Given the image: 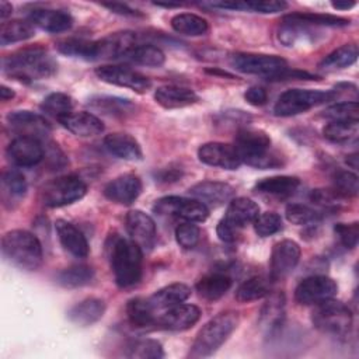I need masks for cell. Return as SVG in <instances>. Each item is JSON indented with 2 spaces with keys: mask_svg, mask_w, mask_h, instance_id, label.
<instances>
[{
  "mask_svg": "<svg viewBox=\"0 0 359 359\" xmlns=\"http://www.w3.org/2000/svg\"><path fill=\"white\" fill-rule=\"evenodd\" d=\"M125 356L135 359H160L164 356L163 346L156 339H135L128 344Z\"/></svg>",
  "mask_w": 359,
  "mask_h": 359,
  "instance_id": "44",
  "label": "cell"
},
{
  "mask_svg": "<svg viewBox=\"0 0 359 359\" xmlns=\"http://www.w3.org/2000/svg\"><path fill=\"white\" fill-rule=\"evenodd\" d=\"M154 100L158 105L165 109L184 108L195 104L199 97L196 93L188 87L181 86H161L154 91Z\"/></svg>",
  "mask_w": 359,
  "mask_h": 359,
  "instance_id": "25",
  "label": "cell"
},
{
  "mask_svg": "<svg viewBox=\"0 0 359 359\" xmlns=\"http://www.w3.org/2000/svg\"><path fill=\"white\" fill-rule=\"evenodd\" d=\"M55 229L62 247L69 254H72L76 258H86L88 255L90 247L87 238L84 237L81 230H79L73 223L63 219H57L55 222Z\"/></svg>",
  "mask_w": 359,
  "mask_h": 359,
  "instance_id": "22",
  "label": "cell"
},
{
  "mask_svg": "<svg viewBox=\"0 0 359 359\" xmlns=\"http://www.w3.org/2000/svg\"><path fill=\"white\" fill-rule=\"evenodd\" d=\"M102 6L109 8L111 11H114L116 14H121V15H142L137 10H133L129 6L122 4V3H105Z\"/></svg>",
  "mask_w": 359,
  "mask_h": 359,
  "instance_id": "58",
  "label": "cell"
},
{
  "mask_svg": "<svg viewBox=\"0 0 359 359\" xmlns=\"http://www.w3.org/2000/svg\"><path fill=\"white\" fill-rule=\"evenodd\" d=\"M11 11H13V7H11L10 3L0 1V17H1V20L7 18L11 14Z\"/></svg>",
  "mask_w": 359,
  "mask_h": 359,
  "instance_id": "59",
  "label": "cell"
},
{
  "mask_svg": "<svg viewBox=\"0 0 359 359\" xmlns=\"http://www.w3.org/2000/svg\"><path fill=\"white\" fill-rule=\"evenodd\" d=\"M323 135L332 143H348L358 136V122L331 121L324 126Z\"/></svg>",
  "mask_w": 359,
  "mask_h": 359,
  "instance_id": "45",
  "label": "cell"
},
{
  "mask_svg": "<svg viewBox=\"0 0 359 359\" xmlns=\"http://www.w3.org/2000/svg\"><path fill=\"white\" fill-rule=\"evenodd\" d=\"M10 160L20 167L36 165L43 158V147L38 139L17 136L7 147Z\"/></svg>",
  "mask_w": 359,
  "mask_h": 359,
  "instance_id": "21",
  "label": "cell"
},
{
  "mask_svg": "<svg viewBox=\"0 0 359 359\" xmlns=\"http://www.w3.org/2000/svg\"><path fill=\"white\" fill-rule=\"evenodd\" d=\"M93 276L94 271L88 265L76 264L62 269L56 276V282L65 287H80L88 285Z\"/></svg>",
  "mask_w": 359,
  "mask_h": 359,
  "instance_id": "40",
  "label": "cell"
},
{
  "mask_svg": "<svg viewBox=\"0 0 359 359\" xmlns=\"http://www.w3.org/2000/svg\"><path fill=\"white\" fill-rule=\"evenodd\" d=\"M41 111L59 121L73 112V100L65 93H52L41 102Z\"/></svg>",
  "mask_w": 359,
  "mask_h": 359,
  "instance_id": "43",
  "label": "cell"
},
{
  "mask_svg": "<svg viewBox=\"0 0 359 359\" xmlns=\"http://www.w3.org/2000/svg\"><path fill=\"white\" fill-rule=\"evenodd\" d=\"M244 98L248 104L254 107H262L268 101V93L261 86H252L244 93Z\"/></svg>",
  "mask_w": 359,
  "mask_h": 359,
  "instance_id": "56",
  "label": "cell"
},
{
  "mask_svg": "<svg viewBox=\"0 0 359 359\" xmlns=\"http://www.w3.org/2000/svg\"><path fill=\"white\" fill-rule=\"evenodd\" d=\"M317 32L313 27H306L296 22L283 21L278 31V39L280 43L289 48L313 45L317 42Z\"/></svg>",
  "mask_w": 359,
  "mask_h": 359,
  "instance_id": "29",
  "label": "cell"
},
{
  "mask_svg": "<svg viewBox=\"0 0 359 359\" xmlns=\"http://www.w3.org/2000/svg\"><path fill=\"white\" fill-rule=\"evenodd\" d=\"M104 146L111 154L122 160L135 161V160H140L143 156L139 142L129 133H121V132L109 133L104 139Z\"/></svg>",
  "mask_w": 359,
  "mask_h": 359,
  "instance_id": "26",
  "label": "cell"
},
{
  "mask_svg": "<svg viewBox=\"0 0 359 359\" xmlns=\"http://www.w3.org/2000/svg\"><path fill=\"white\" fill-rule=\"evenodd\" d=\"M90 105L107 115H125L133 109V105L128 100L116 97H98L91 100Z\"/></svg>",
  "mask_w": 359,
  "mask_h": 359,
  "instance_id": "49",
  "label": "cell"
},
{
  "mask_svg": "<svg viewBox=\"0 0 359 359\" xmlns=\"http://www.w3.org/2000/svg\"><path fill=\"white\" fill-rule=\"evenodd\" d=\"M195 287L202 299L213 302L227 293V290L231 287V278L220 272L208 273L196 282Z\"/></svg>",
  "mask_w": 359,
  "mask_h": 359,
  "instance_id": "32",
  "label": "cell"
},
{
  "mask_svg": "<svg viewBox=\"0 0 359 359\" xmlns=\"http://www.w3.org/2000/svg\"><path fill=\"white\" fill-rule=\"evenodd\" d=\"M198 158L203 164L223 170H237L241 164L234 146L222 142H209L198 149Z\"/></svg>",
  "mask_w": 359,
  "mask_h": 359,
  "instance_id": "17",
  "label": "cell"
},
{
  "mask_svg": "<svg viewBox=\"0 0 359 359\" xmlns=\"http://www.w3.org/2000/svg\"><path fill=\"white\" fill-rule=\"evenodd\" d=\"M355 4H356L355 1H345V3H342V1H332V7L337 8V10H348V8L353 7Z\"/></svg>",
  "mask_w": 359,
  "mask_h": 359,
  "instance_id": "61",
  "label": "cell"
},
{
  "mask_svg": "<svg viewBox=\"0 0 359 359\" xmlns=\"http://www.w3.org/2000/svg\"><path fill=\"white\" fill-rule=\"evenodd\" d=\"M358 45L355 43H345L339 48H337L335 50H332L331 53H328L318 65L320 69L325 70V72H335V70H341L345 67H349L351 65H353L358 59Z\"/></svg>",
  "mask_w": 359,
  "mask_h": 359,
  "instance_id": "35",
  "label": "cell"
},
{
  "mask_svg": "<svg viewBox=\"0 0 359 359\" xmlns=\"http://www.w3.org/2000/svg\"><path fill=\"white\" fill-rule=\"evenodd\" d=\"M136 46V34L118 31L94 41V60L125 57Z\"/></svg>",
  "mask_w": 359,
  "mask_h": 359,
  "instance_id": "16",
  "label": "cell"
},
{
  "mask_svg": "<svg viewBox=\"0 0 359 359\" xmlns=\"http://www.w3.org/2000/svg\"><path fill=\"white\" fill-rule=\"evenodd\" d=\"M125 57L136 65L151 66V67H158L165 60L164 52L160 48L149 43L136 45Z\"/></svg>",
  "mask_w": 359,
  "mask_h": 359,
  "instance_id": "42",
  "label": "cell"
},
{
  "mask_svg": "<svg viewBox=\"0 0 359 359\" xmlns=\"http://www.w3.org/2000/svg\"><path fill=\"white\" fill-rule=\"evenodd\" d=\"M287 22H296L306 27H345L349 20L332 14H313V13H292L282 18Z\"/></svg>",
  "mask_w": 359,
  "mask_h": 359,
  "instance_id": "37",
  "label": "cell"
},
{
  "mask_svg": "<svg viewBox=\"0 0 359 359\" xmlns=\"http://www.w3.org/2000/svg\"><path fill=\"white\" fill-rule=\"evenodd\" d=\"M29 22L46 32H63L73 25V17L65 10L34 8L29 13Z\"/></svg>",
  "mask_w": 359,
  "mask_h": 359,
  "instance_id": "23",
  "label": "cell"
},
{
  "mask_svg": "<svg viewBox=\"0 0 359 359\" xmlns=\"http://www.w3.org/2000/svg\"><path fill=\"white\" fill-rule=\"evenodd\" d=\"M27 192V181L17 170H8L1 177V196L4 202L20 201Z\"/></svg>",
  "mask_w": 359,
  "mask_h": 359,
  "instance_id": "41",
  "label": "cell"
},
{
  "mask_svg": "<svg viewBox=\"0 0 359 359\" xmlns=\"http://www.w3.org/2000/svg\"><path fill=\"white\" fill-rule=\"evenodd\" d=\"M259 215V206L250 198H233L227 206L224 219L238 230L254 223Z\"/></svg>",
  "mask_w": 359,
  "mask_h": 359,
  "instance_id": "28",
  "label": "cell"
},
{
  "mask_svg": "<svg viewBox=\"0 0 359 359\" xmlns=\"http://www.w3.org/2000/svg\"><path fill=\"white\" fill-rule=\"evenodd\" d=\"M238 325V314L236 311H223L210 318L198 332L189 358L199 359L213 355L233 334Z\"/></svg>",
  "mask_w": 359,
  "mask_h": 359,
  "instance_id": "4",
  "label": "cell"
},
{
  "mask_svg": "<svg viewBox=\"0 0 359 359\" xmlns=\"http://www.w3.org/2000/svg\"><path fill=\"white\" fill-rule=\"evenodd\" d=\"M332 191L341 198H352L359 192V180L355 172L342 170L334 175Z\"/></svg>",
  "mask_w": 359,
  "mask_h": 359,
  "instance_id": "48",
  "label": "cell"
},
{
  "mask_svg": "<svg viewBox=\"0 0 359 359\" xmlns=\"http://www.w3.org/2000/svg\"><path fill=\"white\" fill-rule=\"evenodd\" d=\"M338 292L335 280L325 275H313L304 278L294 289V299L303 306H316L334 299Z\"/></svg>",
  "mask_w": 359,
  "mask_h": 359,
  "instance_id": "11",
  "label": "cell"
},
{
  "mask_svg": "<svg viewBox=\"0 0 359 359\" xmlns=\"http://www.w3.org/2000/svg\"><path fill=\"white\" fill-rule=\"evenodd\" d=\"M142 192V181L135 174H122L109 181L104 188V195L111 202L119 205L133 203Z\"/></svg>",
  "mask_w": 359,
  "mask_h": 359,
  "instance_id": "19",
  "label": "cell"
},
{
  "mask_svg": "<svg viewBox=\"0 0 359 359\" xmlns=\"http://www.w3.org/2000/svg\"><path fill=\"white\" fill-rule=\"evenodd\" d=\"M95 74L104 83L125 87L140 94L146 93L151 87V81L149 77L123 66L104 65L95 69Z\"/></svg>",
  "mask_w": 359,
  "mask_h": 359,
  "instance_id": "12",
  "label": "cell"
},
{
  "mask_svg": "<svg viewBox=\"0 0 359 359\" xmlns=\"http://www.w3.org/2000/svg\"><path fill=\"white\" fill-rule=\"evenodd\" d=\"M237 231L238 229L230 224L224 217L217 223V227H216V233L219 238L224 243H233L237 238Z\"/></svg>",
  "mask_w": 359,
  "mask_h": 359,
  "instance_id": "57",
  "label": "cell"
},
{
  "mask_svg": "<svg viewBox=\"0 0 359 359\" xmlns=\"http://www.w3.org/2000/svg\"><path fill=\"white\" fill-rule=\"evenodd\" d=\"M7 122L18 136L34 137L39 142L50 133L49 122L42 115L31 111H13L7 115Z\"/></svg>",
  "mask_w": 359,
  "mask_h": 359,
  "instance_id": "15",
  "label": "cell"
},
{
  "mask_svg": "<svg viewBox=\"0 0 359 359\" xmlns=\"http://www.w3.org/2000/svg\"><path fill=\"white\" fill-rule=\"evenodd\" d=\"M334 231L338 236L339 243L345 248L351 250V248L356 247L358 240H359V224H358V222H353V223H338V224H335Z\"/></svg>",
  "mask_w": 359,
  "mask_h": 359,
  "instance_id": "53",
  "label": "cell"
},
{
  "mask_svg": "<svg viewBox=\"0 0 359 359\" xmlns=\"http://www.w3.org/2000/svg\"><path fill=\"white\" fill-rule=\"evenodd\" d=\"M87 192V185L77 175H62L49 181L41 191V198L48 208H62L80 201Z\"/></svg>",
  "mask_w": 359,
  "mask_h": 359,
  "instance_id": "8",
  "label": "cell"
},
{
  "mask_svg": "<svg viewBox=\"0 0 359 359\" xmlns=\"http://www.w3.org/2000/svg\"><path fill=\"white\" fill-rule=\"evenodd\" d=\"M105 303L98 297H87L67 311V318L80 327H88L102 318Z\"/></svg>",
  "mask_w": 359,
  "mask_h": 359,
  "instance_id": "27",
  "label": "cell"
},
{
  "mask_svg": "<svg viewBox=\"0 0 359 359\" xmlns=\"http://www.w3.org/2000/svg\"><path fill=\"white\" fill-rule=\"evenodd\" d=\"M316 306L311 321L318 331L335 337L348 334L352 325V313L346 304L330 299Z\"/></svg>",
  "mask_w": 359,
  "mask_h": 359,
  "instance_id": "7",
  "label": "cell"
},
{
  "mask_svg": "<svg viewBox=\"0 0 359 359\" xmlns=\"http://www.w3.org/2000/svg\"><path fill=\"white\" fill-rule=\"evenodd\" d=\"M234 149L241 163L257 168H276L283 165L279 154L271 150V137L266 132L254 128H243L236 133Z\"/></svg>",
  "mask_w": 359,
  "mask_h": 359,
  "instance_id": "1",
  "label": "cell"
},
{
  "mask_svg": "<svg viewBox=\"0 0 359 359\" xmlns=\"http://www.w3.org/2000/svg\"><path fill=\"white\" fill-rule=\"evenodd\" d=\"M143 251L130 238L118 237L111 248V266L118 286L129 287L142 278Z\"/></svg>",
  "mask_w": 359,
  "mask_h": 359,
  "instance_id": "5",
  "label": "cell"
},
{
  "mask_svg": "<svg viewBox=\"0 0 359 359\" xmlns=\"http://www.w3.org/2000/svg\"><path fill=\"white\" fill-rule=\"evenodd\" d=\"M4 257L24 271H35L42 265L43 251L38 237L27 230H10L1 238Z\"/></svg>",
  "mask_w": 359,
  "mask_h": 359,
  "instance_id": "3",
  "label": "cell"
},
{
  "mask_svg": "<svg viewBox=\"0 0 359 359\" xmlns=\"http://www.w3.org/2000/svg\"><path fill=\"white\" fill-rule=\"evenodd\" d=\"M234 188L222 181H202L189 188V195L208 208H217L231 201L234 196Z\"/></svg>",
  "mask_w": 359,
  "mask_h": 359,
  "instance_id": "20",
  "label": "cell"
},
{
  "mask_svg": "<svg viewBox=\"0 0 359 359\" xmlns=\"http://www.w3.org/2000/svg\"><path fill=\"white\" fill-rule=\"evenodd\" d=\"M310 199L324 208H334L338 205V201L341 199V196H338L334 191H328V189H314L310 195Z\"/></svg>",
  "mask_w": 359,
  "mask_h": 359,
  "instance_id": "55",
  "label": "cell"
},
{
  "mask_svg": "<svg viewBox=\"0 0 359 359\" xmlns=\"http://www.w3.org/2000/svg\"><path fill=\"white\" fill-rule=\"evenodd\" d=\"M125 223L129 238L136 243L143 252L150 251L154 247L157 238L156 223L149 215L139 209L130 210L126 215Z\"/></svg>",
  "mask_w": 359,
  "mask_h": 359,
  "instance_id": "13",
  "label": "cell"
},
{
  "mask_svg": "<svg viewBox=\"0 0 359 359\" xmlns=\"http://www.w3.org/2000/svg\"><path fill=\"white\" fill-rule=\"evenodd\" d=\"M199 236H201V231L198 226L194 224L192 222H184L178 224L175 229V240L185 250H191L196 247L199 241Z\"/></svg>",
  "mask_w": 359,
  "mask_h": 359,
  "instance_id": "52",
  "label": "cell"
},
{
  "mask_svg": "<svg viewBox=\"0 0 359 359\" xmlns=\"http://www.w3.org/2000/svg\"><path fill=\"white\" fill-rule=\"evenodd\" d=\"M271 278L265 276H252L244 280L236 290V300L240 303H248L271 293Z\"/></svg>",
  "mask_w": 359,
  "mask_h": 359,
  "instance_id": "36",
  "label": "cell"
},
{
  "mask_svg": "<svg viewBox=\"0 0 359 359\" xmlns=\"http://www.w3.org/2000/svg\"><path fill=\"white\" fill-rule=\"evenodd\" d=\"M35 35V27L29 21L11 20L1 25L0 28V43L3 46L27 41Z\"/></svg>",
  "mask_w": 359,
  "mask_h": 359,
  "instance_id": "39",
  "label": "cell"
},
{
  "mask_svg": "<svg viewBox=\"0 0 359 359\" xmlns=\"http://www.w3.org/2000/svg\"><path fill=\"white\" fill-rule=\"evenodd\" d=\"M3 72L24 81L48 79L56 72V62L41 48H25L3 59Z\"/></svg>",
  "mask_w": 359,
  "mask_h": 359,
  "instance_id": "2",
  "label": "cell"
},
{
  "mask_svg": "<svg viewBox=\"0 0 359 359\" xmlns=\"http://www.w3.org/2000/svg\"><path fill=\"white\" fill-rule=\"evenodd\" d=\"M191 296V287L185 283H171L167 285L157 292H154L150 297L149 302L154 307V310H165L170 309L175 304L184 303L188 297Z\"/></svg>",
  "mask_w": 359,
  "mask_h": 359,
  "instance_id": "31",
  "label": "cell"
},
{
  "mask_svg": "<svg viewBox=\"0 0 359 359\" xmlns=\"http://www.w3.org/2000/svg\"><path fill=\"white\" fill-rule=\"evenodd\" d=\"M0 97L3 101H7V100H11L14 97V91L11 88H8L7 86H1L0 87Z\"/></svg>",
  "mask_w": 359,
  "mask_h": 359,
  "instance_id": "60",
  "label": "cell"
},
{
  "mask_svg": "<svg viewBox=\"0 0 359 359\" xmlns=\"http://www.w3.org/2000/svg\"><path fill=\"white\" fill-rule=\"evenodd\" d=\"M244 10L255 11V13H262V14H273L283 11L287 7V3L285 1H244Z\"/></svg>",
  "mask_w": 359,
  "mask_h": 359,
  "instance_id": "54",
  "label": "cell"
},
{
  "mask_svg": "<svg viewBox=\"0 0 359 359\" xmlns=\"http://www.w3.org/2000/svg\"><path fill=\"white\" fill-rule=\"evenodd\" d=\"M338 97L337 90H306L292 88L282 93L273 105L276 116H293L306 112L317 105L334 101Z\"/></svg>",
  "mask_w": 359,
  "mask_h": 359,
  "instance_id": "6",
  "label": "cell"
},
{
  "mask_svg": "<svg viewBox=\"0 0 359 359\" xmlns=\"http://www.w3.org/2000/svg\"><path fill=\"white\" fill-rule=\"evenodd\" d=\"M59 123L76 136L91 137L104 132L102 121L91 112L79 111L59 119Z\"/></svg>",
  "mask_w": 359,
  "mask_h": 359,
  "instance_id": "24",
  "label": "cell"
},
{
  "mask_svg": "<svg viewBox=\"0 0 359 359\" xmlns=\"http://www.w3.org/2000/svg\"><path fill=\"white\" fill-rule=\"evenodd\" d=\"M171 27L175 32L188 36L205 35L209 29V24L201 15L192 13H180L171 18Z\"/></svg>",
  "mask_w": 359,
  "mask_h": 359,
  "instance_id": "38",
  "label": "cell"
},
{
  "mask_svg": "<svg viewBox=\"0 0 359 359\" xmlns=\"http://www.w3.org/2000/svg\"><path fill=\"white\" fill-rule=\"evenodd\" d=\"M252 224L258 236L268 237L282 230V217L275 212H265L258 215Z\"/></svg>",
  "mask_w": 359,
  "mask_h": 359,
  "instance_id": "51",
  "label": "cell"
},
{
  "mask_svg": "<svg viewBox=\"0 0 359 359\" xmlns=\"http://www.w3.org/2000/svg\"><path fill=\"white\" fill-rule=\"evenodd\" d=\"M286 219L293 223V224H299V226H306V224H314L320 220L321 215L314 210L313 208L303 205V203H290L286 208Z\"/></svg>",
  "mask_w": 359,
  "mask_h": 359,
  "instance_id": "50",
  "label": "cell"
},
{
  "mask_svg": "<svg viewBox=\"0 0 359 359\" xmlns=\"http://www.w3.org/2000/svg\"><path fill=\"white\" fill-rule=\"evenodd\" d=\"M324 118L330 121H344V122H358L359 108L356 101H344L334 104L324 111Z\"/></svg>",
  "mask_w": 359,
  "mask_h": 359,
  "instance_id": "47",
  "label": "cell"
},
{
  "mask_svg": "<svg viewBox=\"0 0 359 359\" xmlns=\"http://www.w3.org/2000/svg\"><path fill=\"white\" fill-rule=\"evenodd\" d=\"M300 259V247L293 240H280L271 252V275L272 280L286 278L297 265Z\"/></svg>",
  "mask_w": 359,
  "mask_h": 359,
  "instance_id": "14",
  "label": "cell"
},
{
  "mask_svg": "<svg viewBox=\"0 0 359 359\" xmlns=\"http://www.w3.org/2000/svg\"><path fill=\"white\" fill-rule=\"evenodd\" d=\"M285 317V294L282 292L269 293V299L265 302L261 316H259V325L265 330L266 334H273L283 321Z\"/></svg>",
  "mask_w": 359,
  "mask_h": 359,
  "instance_id": "30",
  "label": "cell"
},
{
  "mask_svg": "<svg viewBox=\"0 0 359 359\" xmlns=\"http://www.w3.org/2000/svg\"><path fill=\"white\" fill-rule=\"evenodd\" d=\"M56 48L60 53L74 57H81L86 60H94V41L69 38L59 41Z\"/></svg>",
  "mask_w": 359,
  "mask_h": 359,
  "instance_id": "46",
  "label": "cell"
},
{
  "mask_svg": "<svg viewBox=\"0 0 359 359\" xmlns=\"http://www.w3.org/2000/svg\"><path fill=\"white\" fill-rule=\"evenodd\" d=\"M300 185L299 178L292 175H275L268 177L255 184V189L264 195H272L286 198L293 195Z\"/></svg>",
  "mask_w": 359,
  "mask_h": 359,
  "instance_id": "33",
  "label": "cell"
},
{
  "mask_svg": "<svg viewBox=\"0 0 359 359\" xmlns=\"http://www.w3.org/2000/svg\"><path fill=\"white\" fill-rule=\"evenodd\" d=\"M201 318V309L195 304L180 303L157 317V325L170 331H184L195 325Z\"/></svg>",
  "mask_w": 359,
  "mask_h": 359,
  "instance_id": "18",
  "label": "cell"
},
{
  "mask_svg": "<svg viewBox=\"0 0 359 359\" xmlns=\"http://www.w3.org/2000/svg\"><path fill=\"white\" fill-rule=\"evenodd\" d=\"M126 314L129 323L136 328H150L151 325H157L156 310L149 299H130L126 304Z\"/></svg>",
  "mask_w": 359,
  "mask_h": 359,
  "instance_id": "34",
  "label": "cell"
},
{
  "mask_svg": "<svg viewBox=\"0 0 359 359\" xmlns=\"http://www.w3.org/2000/svg\"><path fill=\"white\" fill-rule=\"evenodd\" d=\"M153 209L158 215H175L192 223L205 222L209 216V208L195 198L164 196L156 201Z\"/></svg>",
  "mask_w": 359,
  "mask_h": 359,
  "instance_id": "10",
  "label": "cell"
},
{
  "mask_svg": "<svg viewBox=\"0 0 359 359\" xmlns=\"http://www.w3.org/2000/svg\"><path fill=\"white\" fill-rule=\"evenodd\" d=\"M230 65L241 73L264 76L268 80L287 69L283 57L261 53H234L230 56Z\"/></svg>",
  "mask_w": 359,
  "mask_h": 359,
  "instance_id": "9",
  "label": "cell"
}]
</instances>
